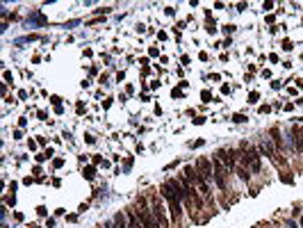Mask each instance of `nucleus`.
Wrapping results in <instances>:
<instances>
[{"label":"nucleus","instance_id":"nucleus-4","mask_svg":"<svg viewBox=\"0 0 303 228\" xmlns=\"http://www.w3.org/2000/svg\"><path fill=\"white\" fill-rule=\"evenodd\" d=\"M196 171H198V176L203 178V180H212L214 178V167H212V162H210L208 157L196 160Z\"/></svg>","mask_w":303,"mask_h":228},{"label":"nucleus","instance_id":"nucleus-6","mask_svg":"<svg viewBox=\"0 0 303 228\" xmlns=\"http://www.w3.org/2000/svg\"><path fill=\"white\" fill-rule=\"evenodd\" d=\"M166 201H169V210H171V219H173V221H178V219H180V215H182V210H180V201H178L176 196H173V198H166Z\"/></svg>","mask_w":303,"mask_h":228},{"label":"nucleus","instance_id":"nucleus-14","mask_svg":"<svg viewBox=\"0 0 303 228\" xmlns=\"http://www.w3.org/2000/svg\"><path fill=\"white\" fill-rule=\"evenodd\" d=\"M201 96H203V100H205V103H210V100H212V94H210L208 89H205V91H203V94H201Z\"/></svg>","mask_w":303,"mask_h":228},{"label":"nucleus","instance_id":"nucleus-11","mask_svg":"<svg viewBox=\"0 0 303 228\" xmlns=\"http://www.w3.org/2000/svg\"><path fill=\"white\" fill-rule=\"evenodd\" d=\"M94 176H96V169H94V167H87V169H84V178H87V180H91Z\"/></svg>","mask_w":303,"mask_h":228},{"label":"nucleus","instance_id":"nucleus-3","mask_svg":"<svg viewBox=\"0 0 303 228\" xmlns=\"http://www.w3.org/2000/svg\"><path fill=\"white\" fill-rule=\"evenodd\" d=\"M151 210H153V217H155L157 226H160V228H169V219L164 217V205H162V201H160L157 196H153V205H151Z\"/></svg>","mask_w":303,"mask_h":228},{"label":"nucleus","instance_id":"nucleus-13","mask_svg":"<svg viewBox=\"0 0 303 228\" xmlns=\"http://www.w3.org/2000/svg\"><path fill=\"white\" fill-rule=\"evenodd\" d=\"M233 121H235V123H244V121H246V116H244V114H235Z\"/></svg>","mask_w":303,"mask_h":228},{"label":"nucleus","instance_id":"nucleus-8","mask_svg":"<svg viewBox=\"0 0 303 228\" xmlns=\"http://www.w3.org/2000/svg\"><path fill=\"white\" fill-rule=\"evenodd\" d=\"M269 139L276 144L278 151H283V139H280V130H278V128H271V130H269Z\"/></svg>","mask_w":303,"mask_h":228},{"label":"nucleus","instance_id":"nucleus-9","mask_svg":"<svg viewBox=\"0 0 303 228\" xmlns=\"http://www.w3.org/2000/svg\"><path fill=\"white\" fill-rule=\"evenodd\" d=\"M128 228H144V224L139 221V217H134V212L128 215Z\"/></svg>","mask_w":303,"mask_h":228},{"label":"nucleus","instance_id":"nucleus-15","mask_svg":"<svg viewBox=\"0 0 303 228\" xmlns=\"http://www.w3.org/2000/svg\"><path fill=\"white\" fill-rule=\"evenodd\" d=\"M283 48H285V50H292V41H287V39H285V41H283Z\"/></svg>","mask_w":303,"mask_h":228},{"label":"nucleus","instance_id":"nucleus-12","mask_svg":"<svg viewBox=\"0 0 303 228\" xmlns=\"http://www.w3.org/2000/svg\"><path fill=\"white\" fill-rule=\"evenodd\" d=\"M258 98H260L258 91H251V94H248V103H258Z\"/></svg>","mask_w":303,"mask_h":228},{"label":"nucleus","instance_id":"nucleus-5","mask_svg":"<svg viewBox=\"0 0 303 228\" xmlns=\"http://www.w3.org/2000/svg\"><path fill=\"white\" fill-rule=\"evenodd\" d=\"M242 148H244L242 157H244V162H246V164H251V171L253 173L260 171V160H258V155L251 151V146H248V144H242Z\"/></svg>","mask_w":303,"mask_h":228},{"label":"nucleus","instance_id":"nucleus-1","mask_svg":"<svg viewBox=\"0 0 303 228\" xmlns=\"http://www.w3.org/2000/svg\"><path fill=\"white\" fill-rule=\"evenodd\" d=\"M139 221L144 224V228H160L157 221H155V217H153V210L146 208V201H144V198H139Z\"/></svg>","mask_w":303,"mask_h":228},{"label":"nucleus","instance_id":"nucleus-7","mask_svg":"<svg viewBox=\"0 0 303 228\" xmlns=\"http://www.w3.org/2000/svg\"><path fill=\"white\" fill-rule=\"evenodd\" d=\"M292 139H294V148H296V151H303V132H301V125H294V128H292Z\"/></svg>","mask_w":303,"mask_h":228},{"label":"nucleus","instance_id":"nucleus-2","mask_svg":"<svg viewBox=\"0 0 303 228\" xmlns=\"http://www.w3.org/2000/svg\"><path fill=\"white\" fill-rule=\"evenodd\" d=\"M212 167H214V180H216V185H219L221 190H226V176H228L230 169L226 167V164L221 162V160L216 157V155L212 157Z\"/></svg>","mask_w":303,"mask_h":228},{"label":"nucleus","instance_id":"nucleus-10","mask_svg":"<svg viewBox=\"0 0 303 228\" xmlns=\"http://www.w3.org/2000/svg\"><path fill=\"white\" fill-rule=\"evenodd\" d=\"M114 224H116V228H128V219H126V215H114Z\"/></svg>","mask_w":303,"mask_h":228},{"label":"nucleus","instance_id":"nucleus-16","mask_svg":"<svg viewBox=\"0 0 303 228\" xmlns=\"http://www.w3.org/2000/svg\"><path fill=\"white\" fill-rule=\"evenodd\" d=\"M280 180H283V183H292V176H285V173H283V176H280Z\"/></svg>","mask_w":303,"mask_h":228}]
</instances>
